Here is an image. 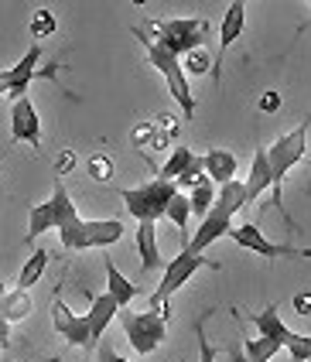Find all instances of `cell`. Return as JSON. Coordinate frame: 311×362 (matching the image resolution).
Returning a JSON list of instances; mask_svg holds the SVG:
<instances>
[{"instance_id": "f1b7e54d", "label": "cell", "mask_w": 311, "mask_h": 362, "mask_svg": "<svg viewBox=\"0 0 311 362\" xmlns=\"http://www.w3.org/2000/svg\"><path fill=\"white\" fill-rule=\"evenodd\" d=\"M202 181H209L206 178V168H202V158H195V161L188 164V171L175 181V185H178V192H182V188H188V192H192V188H199Z\"/></svg>"}, {"instance_id": "8d00e7d4", "label": "cell", "mask_w": 311, "mask_h": 362, "mask_svg": "<svg viewBox=\"0 0 311 362\" xmlns=\"http://www.w3.org/2000/svg\"><path fill=\"white\" fill-rule=\"evenodd\" d=\"M226 359L229 362H250L247 352H243V345H229V349H226Z\"/></svg>"}, {"instance_id": "d4e9b609", "label": "cell", "mask_w": 311, "mask_h": 362, "mask_svg": "<svg viewBox=\"0 0 311 362\" xmlns=\"http://www.w3.org/2000/svg\"><path fill=\"white\" fill-rule=\"evenodd\" d=\"M182 69H185V76L188 72L192 76H209V72H216V62H212V55L206 48H195V52L182 55Z\"/></svg>"}, {"instance_id": "cb8c5ba5", "label": "cell", "mask_w": 311, "mask_h": 362, "mask_svg": "<svg viewBox=\"0 0 311 362\" xmlns=\"http://www.w3.org/2000/svg\"><path fill=\"white\" fill-rule=\"evenodd\" d=\"M165 219L175 222V229H178L182 236L188 233V219H192V202H188L185 192H178V195L171 199V205H168V216H165Z\"/></svg>"}, {"instance_id": "484cf974", "label": "cell", "mask_w": 311, "mask_h": 362, "mask_svg": "<svg viewBox=\"0 0 311 362\" xmlns=\"http://www.w3.org/2000/svg\"><path fill=\"white\" fill-rule=\"evenodd\" d=\"M55 14L48 11V7H38L35 14H31V24H28V31H31V38L35 41H42V38H52L55 35Z\"/></svg>"}, {"instance_id": "ab89813d", "label": "cell", "mask_w": 311, "mask_h": 362, "mask_svg": "<svg viewBox=\"0 0 311 362\" xmlns=\"http://www.w3.org/2000/svg\"><path fill=\"white\" fill-rule=\"evenodd\" d=\"M0 171H4V164H0Z\"/></svg>"}, {"instance_id": "44dd1931", "label": "cell", "mask_w": 311, "mask_h": 362, "mask_svg": "<svg viewBox=\"0 0 311 362\" xmlns=\"http://www.w3.org/2000/svg\"><path fill=\"white\" fill-rule=\"evenodd\" d=\"M199 154L192 151V147H175L171 154H168V161L158 168V178H165V181H178L182 175L188 171V164L195 161Z\"/></svg>"}, {"instance_id": "52a82bcc", "label": "cell", "mask_w": 311, "mask_h": 362, "mask_svg": "<svg viewBox=\"0 0 311 362\" xmlns=\"http://www.w3.org/2000/svg\"><path fill=\"white\" fill-rule=\"evenodd\" d=\"M76 222H79L76 202H72V195H69V188L55 178L52 199L31 205V216H28V243H35L42 233H48V229H59V233H62V229L76 226Z\"/></svg>"}, {"instance_id": "7c38bea8", "label": "cell", "mask_w": 311, "mask_h": 362, "mask_svg": "<svg viewBox=\"0 0 311 362\" xmlns=\"http://www.w3.org/2000/svg\"><path fill=\"white\" fill-rule=\"evenodd\" d=\"M229 240L243 250H253L257 257L264 260H277V257H298V260H311V250H301V246H288V243H270L257 222H243V226H233L229 229Z\"/></svg>"}, {"instance_id": "d6a6232c", "label": "cell", "mask_w": 311, "mask_h": 362, "mask_svg": "<svg viewBox=\"0 0 311 362\" xmlns=\"http://www.w3.org/2000/svg\"><path fill=\"white\" fill-rule=\"evenodd\" d=\"M76 161H79V158H76V151H69V147H65V151H59V158H55V178L62 181L65 175L76 168Z\"/></svg>"}, {"instance_id": "7a4b0ae2", "label": "cell", "mask_w": 311, "mask_h": 362, "mask_svg": "<svg viewBox=\"0 0 311 362\" xmlns=\"http://www.w3.org/2000/svg\"><path fill=\"white\" fill-rule=\"evenodd\" d=\"M247 185L243 181H229L219 188V195H216V205L209 209V216L199 222V229L188 236V250L192 253H206L209 246L216 240H223L229 236V229H233V216L240 212V209H247Z\"/></svg>"}, {"instance_id": "4dcf8cb0", "label": "cell", "mask_w": 311, "mask_h": 362, "mask_svg": "<svg viewBox=\"0 0 311 362\" xmlns=\"http://www.w3.org/2000/svg\"><path fill=\"white\" fill-rule=\"evenodd\" d=\"M195 335H199V362H216V349L206 339V315H202V322L195 325Z\"/></svg>"}, {"instance_id": "1f68e13d", "label": "cell", "mask_w": 311, "mask_h": 362, "mask_svg": "<svg viewBox=\"0 0 311 362\" xmlns=\"http://www.w3.org/2000/svg\"><path fill=\"white\" fill-rule=\"evenodd\" d=\"M7 291H11V287L0 281V349H11V328H14V325L4 318V298H7Z\"/></svg>"}, {"instance_id": "5bb4252c", "label": "cell", "mask_w": 311, "mask_h": 362, "mask_svg": "<svg viewBox=\"0 0 311 362\" xmlns=\"http://www.w3.org/2000/svg\"><path fill=\"white\" fill-rule=\"evenodd\" d=\"M11 144L42 147V120H38V110L28 96L14 100V106H11Z\"/></svg>"}, {"instance_id": "ac0fdd59", "label": "cell", "mask_w": 311, "mask_h": 362, "mask_svg": "<svg viewBox=\"0 0 311 362\" xmlns=\"http://www.w3.org/2000/svg\"><path fill=\"white\" fill-rule=\"evenodd\" d=\"M106 294L120 304V311H124V308L134 301V298H141V287L127 281L124 274L117 270V263H113V260H106Z\"/></svg>"}, {"instance_id": "d590c367", "label": "cell", "mask_w": 311, "mask_h": 362, "mask_svg": "<svg viewBox=\"0 0 311 362\" xmlns=\"http://www.w3.org/2000/svg\"><path fill=\"white\" fill-rule=\"evenodd\" d=\"M291 304H294V311H298L301 318H308V315H311V291H298Z\"/></svg>"}, {"instance_id": "6da1fadb", "label": "cell", "mask_w": 311, "mask_h": 362, "mask_svg": "<svg viewBox=\"0 0 311 362\" xmlns=\"http://www.w3.org/2000/svg\"><path fill=\"white\" fill-rule=\"evenodd\" d=\"M120 315V304L113 301L110 294H89V311L86 315H76L62 298H55L52 304V325L55 332L65 339V345L72 349H83V352H93L96 345L103 342V332L110 328V322Z\"/></svg>"}, {"instance_id": "3957f363", "label": "cell", "mask_w": 311, "mask_h": 362, "mask_svg": "<svg viewBox=\"0 0 311 362\" xmlns=\"http://www.w3.org/2000/svg\"><path fill=\"white\" fill-rule=\"evenodd\" d=\"M206 31H209L206 18H168V21L151 18L141 28H134L137 38L158 41V45H165L168 52H175L178 59L195 52V48H206Z\"/></svg>"}, {"instance_id": "2e32d148", "label": "cell", "mask_w": 311, "mask_h": 362, "mask_svg": "<svg viewBox=\"0 0 311 362\" xmlns=\"http://www.w3.org/2000/svg\"><path fill=\"white\" fill-rule=\"evenodd\" d=\"M158 222H137V253H141V270L154 274V270H165L168 263L161 260V250H158Z\"/></svg>"}, {"instance_id": "e575fe53", "label": "cell", "mask_w": 311, "mask_h": 362, "mask_svg": "<svg viewBox=\"0 0 311 362\" xmlns=\"http://www.w3.org/2000/svg\"><path fill=\"white\" fill-rule=\"evenodd\" d=\"M96 362H127V359L110 342H100L96 345Z\"/></svg>"}, {"instance_id": "74e56055", "label": "cell", "mask_w": 311, "mask_h": 362, "mask_svg": "<svg viewBox=\"0 0 311 362\" xmlns=\"http://www.w3.org/2000/svg\"><path fill=\"white\" fill-rule=\"evenodd\" d=\"M7 93H11V69L0 72V96H7Z\"/></svg>"}, {"instance_id": "e0dca14e", "label": "cell", "mask_w": 311, "mask_h": 362, "mask_svg": "<svg viewBox=\"0 0 311 362\" xmlns=\"http://www.w3.org/2000/svg\"><path fill=\"white\" fill-rule=\"evenodd\" d=\"M243 185H247V202L260 199L267 188H274V178H270V161H267V147H257L253 164H250V178L243 181Z\"/></svg>"}, {"instance_id": "603a6c76", "label": "cell", "mask_w": 311, "mask_h": 362, "mask_svg": "<svg viewBox=\"0 0 311 362\" xmlns=\"http://www.w3.org/2000/svg\"><path fill=\"white\" fill-rule=\"evenodd\" d=\"M216 195H219V188L212 185V181H202L199 188H192L188 192V202H192V216H199V222L209 216V209L216 205Z\"/></svg>"}, {"instance_id": "8992f818", "label": "cell", "mask_w": 311, "mask_h": 362, "mask_svg": "<svg viewBox=\"0 0 311 362\" xmlns=\"http://www.w3.org/2000/svg\"><path fill=\"white\" fill-rule=\"evenodd\" d=\"M178 195V185L165 178H151L137 188H124L120 192V202L127 205V212L137 222H158L168 216V205Z\"/></svg>"}, {"instance_id": "83f0119b", "label": "cell", "mask_w": 311, "mask_h": 362, "mask_svg": "<svg viewBox=\"0 0 311 362\" xmlns=\"http://www.w3.org/2000/svg\"><path fill=\"white\" fill-rule=\"evenodd\" d=\"M89 178L106 185V181L113 178V158L110 154H93L89 158Z\"/></svg>"}, {"instance_id": "9a60e30c", "label": "cell", "mask_w": 311, "mask_h": 362, "mask_svg": "<svg viewBox=\"0 0 311 362\" xmlns=\"http://www.w3.org/2000/svg\"><path fill=\"white\" fill-rule=\"evenodd\" d=\"M202 168H206V178L212 181L216 188H223L229 181H236L240 161H236L233 151H209V154H202Z\"/></svg>"}, {"instance_id": "5b68a950", "label": "cell", "mask_w": 311, "mask_h": 362, "mask_svg": "<svg viewBox=\"0 0 311 362\" xmlns=\"http://www.w3.org/2000/svg\"><path fill=\"white\" fill-rule=\"evenodd\" d=\"M308 130H311V117L308 120H301L291 134L284 137H277V141L267 147V161H270V178H274V205L284 212V205H281V188H284V175H288L294 164L305 161V154H308Z\"/></svg>"}, {"instance_id": "ba28073f", "label": "cell", "mask_w": 311, "mask_h": 362, "mask_svg": "<svg viewBox=\"0 0 311 362\" xmlns=\"http://www.w3.org/2000/svg\"><path fill=\"white\" fill-rule=\"evenodd\" d=\"M144 52H147V65L158 69L161 79L168 82V93L175 96L182 117L192 120V117H195V96H192V89H188V76H185V69H182V59H178L175 52H168L165 45H158V41H144Z\"/></svg>"}, {"instance_id": "277c9868", "label": "cell", "mask_w": 311, "mask_h": 362, "mask_svg": "<svg viewBox=\"0 0 311 362\" xmlns=\"http://www.w3.org/2000/svg\"><path fill=\"white\" fill-rule=\"evenodd\" d=\"M202 267H212V263H209L202 253H192L188 246H182V250L175 253V260H168L161 284L147 294V311H151V315H158L161 322H171V315H175V308H171L175 291H178V287H185V284L192 281Z\"/></svg>"}, {"instance_id": "f35d334b", "label": "cell", "mask_w": 311, "mask_h": 362, "mask_svg": "<svg viewBox=\"0 0 311 362\" xmlns=\"http://www.w3.org/2000/svg\"><path fill=\"white\" fill-rule=\"evenodd\" d=\"M42 362H59V359H55V356H52V359H42Z\"/></svg>"}, {"instance_id": "f546056e", "label": "cell", "mask_w": 311, "mask_h": 362, "mask_svg": "<svg viewBox=\"0 0 311 362\" xmlns=\"http://www.w3.org/2000/svg\"><path fill=\"white\" fill-rule=\"evenodd\" d=\"M130 137H134V147L137 151H151V141H154V123H137L134 130H130Z\"/></svg>"}, {"instance_id": "9c48e42d", "label": "cell", "mask_w": 311, "mask_h": 362, "mask_svg": "<svg viewBox=\"0 0 311 362\" xmlns=\"http://www.w3.org/2000/svg\"><path fill=\"white\" fill-rule=\"evenodd\" d=\"M124 236V222L120 219H79L76 226H69L59 233V240L69 253L79 250H100V246H113Z\"/></svg>"}, {"instance_id": "4fadbf2b", "label": "cell", "mask_w": 311, "mask_h": 362, "mask_svg": "<svg viewBox=\"0 0 311 362\" xmlns=\"http://www.w3.org/2000/svg\"><path fill=\"white\" fill-rule=\"evenodd\" d=\"M38 62H42V41H31V48L21 55V62L11 69V93L7 96H14V100H24L28 96V86L35 82V76H55V69L59 65H52V69H38Z\"/></svg>"}, {"instance_id": "8fae6325", "label": "cell", "mask_w": 311, "mask_h": 362, "mask_svg": "<svg viewBox=\"0 0 311 362\" xmlns=\"http://www.w3.org/2000/svg\"><path fill=\"white\" fill-rule=\"evenodd\" d=\"M117 318L124 325L127 342H130V349H134L137 356H151V352L161 349V342H165V335H168V322H161L158 315H151L147 308L144 311H130V308H124Z\"/></svg>"}, {"instance_id": "d6986e66", "label": "cell", "mask_w": 311, "mask_h": 362, "mask_svg": "<svg viewBox=\"0 0 311 362\" xmlns=\"http://www.w3.org/2000/svg\"><path fill=\"white\" fill-rule=\"evenodd\" d=\"M243 28H247V4L243 0H233L226 11V18H223V28H219V45H223V55L229 52V45L243 35Z\"/></svg>"}, {"instance_id": "30bf717a", "label": "cell", "mask_w": 311, "mask_h": 362, "mask_svg": "<svg viewBox=\"0 0 311 362\" xmlns=\"http://www.w3.org/2000/svg\"><path fill=\"white\" fill-rule=\"evenodd\" d=\"M250 322H253V328H257L260 339H270V342H277L281 349H288L294 362H308L311 359V335L291 332L288 325H284V318L277 315L274 304L264 308V311H257V315H250Z\"/></svg>"}, {"instance_id": "ffe728a7", "label": "cell", "mask_w": 311, "mask_h": 362, "mask_svg": "<svg viewBox=\"0 0 311 362\" xmlns=\"http://www.w3.org/2000/svg\"><path fill=\"white\" fill-rule=\"evenodd\" d=\"M48 260H52V253L45 250V246H38L28 260H24L21 267V277H18V291H31L35 284L42 281V274H45V267H48Z\"/></svg>"}, {"instance_id": "7402d4cb", "label": "cell", "mask_w": 311, "mask_h": 362, "mask_svg": "<svg viewBox=\"0 0 311 362\" xmlns=\"http://www.w3.org/2000/svg\"><path fill=\"white\" fill-rule=\"evenodd\" d=\"M31 315V294L28 291H18V287H11L7 291V298H4V318L11 325L24 322Z\"/></svg>"}, {"instance_id": "4316f807", "label": "cell", "mask_w": 311, "mask_h": 362, "mask_svg": "<svg viewBox=\"0 0 311 362\" xmlns=\"http://www.w3.org/2000/svg\"><path fill=\"white\" fill-rule=\"evenodd\" d=\"M243 352H247L250 362H270L274 356H277V352H281V345L257 335V339H247V342H243Z\"/></svg>"}, {"instance_id": "836d02e7", "label": "cell", "mask_w": 311, "mask_h": 362, "mask_svg": "<svg viewBox=\"0 0 311 362\" xmlns=\"http://www.w3.org/2000/svg\"><path fill=\"white\" fill-rule=\"evenodd\" d=\"M281 103H284V96H281L277 89H267V93L260 96V110H264V113H277V110H281Z\"/></svg>"}]
</instances>
